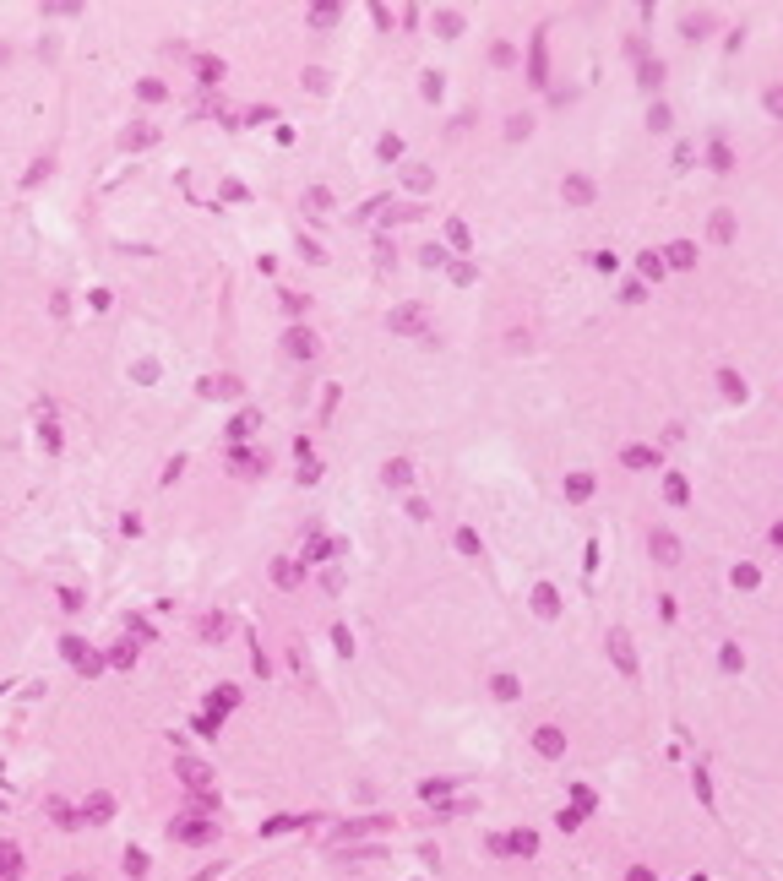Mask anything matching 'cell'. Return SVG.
I'll list each match as a JSON object with an SVG mask.
<instances>
[{
	"label": "cell",
	"mask_w": 783,
	"mask_h": 881,
	"mask_svg": "<svg viewBox=\"0 0 783 881\" xmlns=\"http://www.w3.org/2000/svg\"><path fill=\"white\" fill-rule=\"evenodd\" d=\"M174 778H180L191 795H213V773H207V762H196V756H180V762H174Z\"/></svg>",
	"instance_id": "obj_1"
},
{
	"label": "cell",
	"mask_w": 783,
	"mask_h": 881,
	"mask_svg": "<svg viewBox=\"0 0 783 881\" xmlns=\"http://www.w3.org/2000/svg\"><path fill=\"white\" fill-rule=\"evenodd\" d=\"M60 653H66V659H71V669H82V674H98V669H104V659H98L87 642H76V637H66V642H60Z\"/></svg>",
	"instance_id": "obj_2"
},
{
	"label": "cell",
	"mask_w": 783,
	"mask_h": 881,
	"mask_svg": "<svg viewBox=\"0 0 783 881\" xmlns=\"http://www.w3.org/2000/svg\"><path fill=\"white\" fill-rule=\"evenodd\" d=\"M174 838H185V843H207V838H213V821H207V816H180V821H174Z\"/></svg>",
	"instance_id": "obj_3"
},
{
	"label": "cell",
	"mask_w": 783,
	"mask_h": 881,
	"mask_svg": "<svg viewBox=\"0 0 783 881\" xmlns=\"http://www.w3.org/2000/svg\"><path fill=\"white\" fill-rule=\"evenodd\" d=\"M234 702H239V691H234V685H218L213 696H207V729H213V724L229 713V707H234Z\"/></svg>",
	"instance_id": "obj_4"
},
{
	"label": "cell",
	"mask_w": 783,
	"mask_h": 881,
	"mask_svg": "<svg viewBox=\"0 0 783 881\" xmlns=\"http://www.w3.org/2000/svg\"><path fill=\"white\" fill-rule=\"evenodd\" d=\"M16 876H22V849L0 838V881H16Z\"/></svg>",
	"instance_id": "obj_5"
},
{
	"label": "cell",
	"mask_w": 783,
	"mask_h": 881,
	"mask_svg": "<svg viewBox=\"0 0 783 881\" xmlns=\"http://www.w3.org/2000/svg\"><path fill=\"white\" fill-rule=\"evenodd\" d=\"M609 648H615V663H620L626 674L637 669V653H631V637H626V631H609Z\"/></svg>",
	"instance_id": "obj_6"
},
{
	"label": "cell",
	"mask_w": 783,
	"mask_h": 881,
	"mask_svg": "<svg viewBox=\"0 0 783 881\" xmlns=\"http://www.w3.org/2000/svg\"><path fill=\"white\" fill-rule=\"evenodd\" d=\"M109 816H115V800H109V795H93V800L82 806V821H109Z\"/></svg>",
	"instance_id": "obj_7"
},
{
	"label": "cell",
	"mask_w": 783,
	"mask_h": 881,
	"mask_svg": "<svg viewBox=\"0 0 783 881\" xmlns=\"http://www.w3.org/2000/svg\"><path fill=\"white\" fill-rule=\"evenodd\" d=\"M288 354L310 360V354H316V338H310V332H288Z\"/></svg>",
	"instance_id": "obj_8"
},
{
	"label": "cell",
	"mask_w": 783,
	"mask_h": 881,
	"mask_svg": "<svg viewBox=\"0 0 783 881\" xmlns=\"http://www.w3.org/2000/svg\"><path fill=\"white\" fill-rule=\"evenodd\" d=\"M202 392H207V397H213V392L218 397H239V381H234V375H218V381H207Z\"/></svg>",
	"instance_id": "obj_9"
},
{
	"label": "cell",
	"mask_w": 783,
	"mask_h": 881,
	"mask_svg": "<svg viewBox=\"0 0 783 881\" xmlns=\"http://www.w3.org/2000/svg\"><path fill=\"white\" fill-rule=\"evenodd\" d=\"M533 745H539L544 756H561V751H566V740H561L555 729H539V740H533Z\"/></svg>",
	"instance_id": "obj_10"
},
{
	"label": "cell",
	"mask_w": 783,
	"mask_h": 881,
	"mask_svg": "<svg viewBox=\"0 0 783 881\" xmlns=\"http://www.w3.org/2000/svg\"><path fill=\"white\" fill-rule=\"evenodd\" d=\"M250 430H256V414H239V419L229 425V441H245Z\"/></svg>",
	"instance_id": "obj_11"
},
{
	"label": "cell",
	"mask_w": 783,
	"mask_h": 881,
	"mask_svg": "<svg viewBox=\"0 0 783 881\" xmlns=\"http://www.w3.org/2000/svg\"><path fill=\"white\" fill-rule=\"evenodd\" d=\"M137 98H142V104H158V98H163V82H152V76H147L142 87H137Z\"/></svg>",
	"instance_id": "obj_12"
},
{
	"label": "cell",
	"mask_w": 783,
	"mask_h": 881,
	"mask_svg": "<svg viewBox=\"0 0 783 881\" xmlns=\"http://www.w3.org/2000/svg\"><path fill=\"white\" fill-rule=\"evenodd\" d=\"M299 583V566L294 561H278V587H294Z\"/></svg>",
	"instance_id": "obj_13"
},
{
	"label": "cell",
	"mask_w": 783,
	"mask_h": 881,
	"mask_svg": "<svg viewBox=\"0 0 783 881\" xmlns=\"http://www.w3.org/2000/svg\"><path fill=\"white\" fill-rule=\"evenodd\" d=\"M38 441H44V451H60V430L55 425H38Z\"/></svg>",
	"instance_id": "obj_14"
},
{
	"label": "cell",
	"mask_w": 783,
	"mask_h": 881,
	"mask_svg": "<svg viewBox=\"0 0 783 881\" xmlns=\"http://www.w3.org/2000/svg\"><path fill=\"white\" fill-rule=\"evenodd\" d=\"M126 871H131V876H147V854H142V849H131V854H126Z\"/></svg>",
	"instance_id": "obj_15"
},
{
	"label": "cell",
	"mask_w": 783,
	"mask_h": 881,
	"mask_svg": "<svg viewBox=\"0 0 783 881\" xmlns=\"http://www.w3.org/2000/svg\"><path fill=\"white\" fill-rule=\"evenodd\" d=\"M109 663H115V669H131V663H137V648H115Z\"/></svg>",
	"instance_id": "obj_16"
},
{
	"label": "cell",
	"mask_w": 783,
	"mask_h": 881,
	"mask_svg": "<svg viewBox=\"0 0 783 881\" xmlns=\"http://www.w3.org/2000/svg\"><path fill=\"white\" fill-rule=\"evenodd\" d=\"M126 142H131V147H152V131H147V126H131V131H126Z\"/></svg>",
	"instance_id": "obj_17"
},
{
	"label": "cell",
	"mask_w": 783,
	"mask_h": 881,
	"mask_svg": "<svg viewBox=\"0 0 783 881\" xmlns=\"http://www.w3.org/2000/svg\"><path fill=\"white\" fill-rule=\"evenodd\" d=\"M392 321H397V327H403V332H414V327H419V310H414V305H408V310H397V316H392Z\"/></svg>",
	"instance_id": "obj_18"
},
{
	"label": "cell",
	"mask_w": 783,
	"mask_h": 881,
	"mask_svg": "<svg viewBox=\"0 0 783 881\" xmlns=\"http://www.w3.org/2000/svg\"><path fill=\"white\" fill-rule=\"evenodd\" d=\"M533 604H539V615H555V593H550V587H539V593H533Z\"/></svg>",
	"instance_id": "obj_19"
},
{
	"label": "cell",
	"mask_w": 783,
	"mask_h": 881,
	"mask_svg": "<svg viewBox=\"0 0 783 881\" xmlns=\"http://www.w3.org/2000/svg\"><path fill=\"white\" fill-rule=\"evenodd\" d=\"M386 479H392V484H408V462H386Z\"/></svg>",
	"instance_id": "obj_20"
},
{
	"label": "cell",
	"mask_w": 783,
	"mask_h": 881,
	"mask_svg": "<svg viewBox=\"0 0 783 881\" xmlns=\"http://www.w3.org/2000/svg\"><path fill=\"white\" fill-rule=\"evenodd\" d=\"M66 881H87V876H66Z\"/></svg>",
	"instance_id": "obj_21"
}]
</instances>
